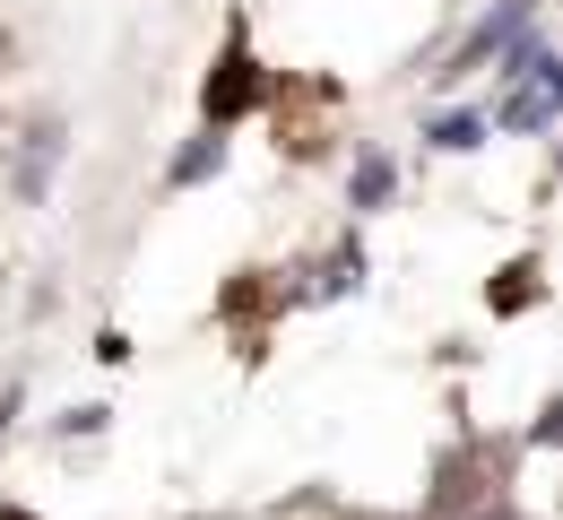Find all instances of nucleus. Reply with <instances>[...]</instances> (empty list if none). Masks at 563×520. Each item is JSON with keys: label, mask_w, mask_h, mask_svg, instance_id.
I'll use <instances>...</instances> for the list:
<instances>
[{"label": "nucleus", "mask_w": 563, "mask_h": 520, "mask_svg": "<svg viewBox=\"0 0 563 520\" xmlns=\"http://www.w3.org/2000/svg\"><path fill=\"white\" fill-rule=\"evenodd\" d=\"M9 417H18V390H9V399H0V434H9Z\"/></svg>", "instance_id": "10"}, {"label": "nucleus", "mask_w": 563, "mask_h": 520, "mask_svg": "<svg viewBox=\"0 0 563 520\" xmlns=\"http://www.w3.org/2000/svg\"><path fill=\"white\" fill-rule=\"evenodd\" d=\"M529 18H538V0H503V9H486V18H477V35H468V44L451 53V70H442V78H468V70H486V62L503 53V44H520V35H529Z\"/></svg>", "instance_id": "2"}, {"label": "nucleus", "mask_w": 563, "mask_h": 520, "mask_svg": "<svg viewBox=\"0 0 563 520\" xmlns=\"http://www.w3.org/2000/svg\"><path fill=\"white\" fill-rule=\"evenodd\" d=\"M390 191H399V165H390V156H355V182H347L355 209H382Z\"/></svg>", "instance_id": "5"}, {"label": "nucleus", "mask_w": 563, "mask_h": 520, "mask_svg": "<svg viewBox=\"0 0 563 520\" xmlns=\"http://www.w3.org/2000/svg\"><path fill=\"white\" fill-rule=\"evenodd\" d=\"M347 287H364V252H339V261H330V269H321V296H347Z\"/></svg>", "instance_id": "9"}, {"label": "nucleus", "mask_w": 563, "mask_h": 520, "mask_svg": "<svg viewBox=\"0 0 563 520\" xmlns=\"http://www.w3.org/2000/svg\"><path fill=\"white\" fill-rule=\"evenodd\" d=\"M53 165H62V122H35V131H26V156H18V191L44 200V191H53Z\"/></svg>", "instance_id": "4"}, {"label": "nucleus", "mask_w": 563, "mask_h": 520, "mask_svg": "<svg viewBox=\"0 0 563 520\" xmlns=\"http://www.w3.org/2000/svg\"><path fill=\"white\" fill-rule=\"evenodd\" d=\"M503 520H511V512H503Z\"/></svg>", "instance_id": "11"}, {"label": "nucleus", "mask_w": 563, "mask_h": 520, "mask_svg": "<svg viewBox=\"0 0 563 520\" xmlns=\"http://www.w3.org/2000/svg\"><path fill=\"white\" fill-rule=\"evenodd\" d=\"M424 140L451 148V156H468L477 140H486V122H477V113H442V122H424Z\"/></svg>", "instance_id": "8"}, {"label": "nucleus", "mask_w": 563, "mask_h": 520, "mask_svg": "<svg viewBox=\"0 0 563 520\" xmlns=\"http://www.w3.org/2000/svg\"><path fill=\"white\" fill-rule=\"evenodd\" d=\"M555 96H563V70H555V62H538V70L520 78V96H511L494 122H503V131H547V122H555Z\"/></svg>", "instance_id": "3"}, {"label": "nucleus", "mask_w": 563, "mask_h": 520, "mask_svg": "<svg viewBox=\"0 0 563 520\" xmlns=\"http://www.w3.org/2000/svg\"><path fill=\"white\" fill-rule=\"evenodd\" d=\"M486 303H494V312H529V303H538V269H529V261H511V269H503V287H486Z\"/></svg>", "instance_id": "7"}, {"label": "nucleus", "mask_w": 563, "mask_h": 520, "mask_svg": "<svg viewBox=\"0 0 563 520\" xmlns=\"http://www.w3.org/2000/svg\"><path fill=\"white\" fill-rule=\"evenodd\" d=\"M217 165H225V140H217V131H200V140H191V148L174 156V191H191V182H209Z\"/></svg>", "instance_id": "6"}, {"label": "nucleus", "mask_w": 563, "mask_h": 520, "mask_svg": "<svg viewBox=\"0 0 563 520\" xmlns=\"http://www.w3.org/2000/svg\"><path fill=\"white\" fill-rule=\"evenodd\" d=\"M200 104H209V131H225L234 113H252V104H261V70H252V53H243V35L225 44V62L209 70V87H200Z\"/></svg>", "instance_id": "1"}]
</instances>
